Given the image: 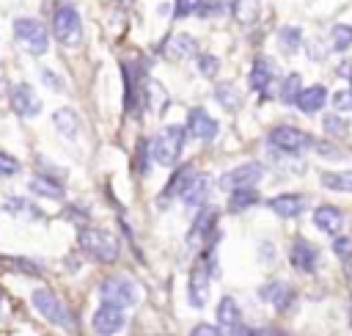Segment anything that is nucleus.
I'll return each instance as SVG.
<instances>
[{"label":"nucleus","mask_w":352,"mask_h":336,"mask_svg":"<svg viewBox=\"0 0 352 336\" xmlns=\"http://www.w3.org/2000/svg\"><path fill=\"white\" fill-rule=\"evenodd\" d=\"M6 212H11V215H30V218H38V209H36L33 204L22 201L19 196H11V198L6 201Z\"/></svg>","instance_id":"72a5a7b5"},{"label":"nucleus","mask_w":352,"mask_h":336,"mask_svg":"<svg viewBox=\"0 0 352 336\" xmlns=\"http://www.w3.org/2000/svg\"><path fill=\"white\" fill-rule=\"evenodd\" d=\"M305 52L311 61H324L330 55V44H324L322 39H311V41H305Z\"/></svg>","instance_id":"c9c22d12"},{"label":"nucleus","mask_w":352,"mask_h":336,"mask_svg":"<svg viewBox=\"0 0 352 336\" xmlns=\"http://www.w3.org/2000/svg\"><path fill=\"white\" fill-rule=\"evenodd\" d=\"M14 39H16V44H19L25 52H30V55H44V52L50 50V33H47V28H44L38 19H33V17H19V19H14Z\"/></svg>","instance_id":"39448f33"},{"label":"nucleus","mask_w":352,"mask_h":336,"mask_svg":"<svg viewBox=\"0 0 352 336\" xmlns=\"http://www.w3.org/2000/svg\"><path fill=\"white\" fill-rule=\"evenodd\" d=\"M231 11H234V17L239 19V22H253L256 19V14H258V6L253 3V0H234V6H231Z\"/></svg>","instance_id":"7c9ffc66"},{"label":"nucleus","mask_w":352,"mask_h":336,"mask_svg":"<svg viewBox=\"0 0 352 336\" xmlns=\"http://www.w3.org/2000/svg\"><path fill=\"white\" fill-rule=\"evenodd\" d=\"M300 85H302V77H300L297 72H292V74H289V77L283 80V88H280V99H283V102H292V105H294L297 94L302 91Z\"/></svg>","instance_id":"473e14b6"},{"label":"nucleus","mask_w":352,"mask_h":336,"mask_svg":"<svg viewBox=\"0 0 352 336\" xmlns=\"http://www.w3.org/2000/svg\"><path fill=\"white\" fill-rule=\"evenodd\" d=\"M267 303H272L275 308H286L289 306V300H292V289L283 284V281H272V284H267V286H261V292H258Z\"/></svg>","instance_id":"5701e85b"},{"label":"nucleus","mask_w":352,"mask_h":336,"mask_svg":"<svg viewBox=\"0 0 352 336\" xmlns=\"http://www.w3.org/2000/svg\"><path fill=\"white\" fill-rule=\"evenodd\" d=\"M267 140H270L275 149L286 151V154H300L302 149H308V146L314 143L308 132H302V129H297V127H289V124H280V127L270 129Z\"/></svg>","instance_id":"0eeeda50"},{"label":"nucleus","mask_w":352,"mask_h":336,"mask_svg":"<svg viewBox=\"0 0 352 336\" xmlns=\"http://www.w3.org/2000/svg\"><path fill=\"white\" fill-rule=\"evenodd\" d=\"M11 270H16V273H28V275H38L41 273V267L38 264H33L30 259H19V256H8V259H3Z\"/></svg>","instance_id":"f704fd0d"},{"label":"nucleus","mask_w":352,"mask_h":336,"mask_svg":"<svg viewBox=\"0 0 352 336\" xmlns=\"http://www.w3.org/2000/svg\"><path fill=\"white\" fill-rule=\"evenodd\" d=\"M201 3H204V0H173V17H176V19H184V17H190V14H198Z\"/></svg>","instance_id":"e433bc0d"},{"label":"nucleus","mask_w":352,"mask_h":336,"mask_svg":"<svg viewBox=\"0 0 352 336\" xmlns=\"http://www.w3.org/2000/svg\"><path fill=\"white\" fill-rule=\"evenodd\" d=\"M195 50H198V44H195V39L190 36V33H176V36H170L165 44H162V52H165V58H176V61H182V58H190V55H195Z\"/></svg>","instance_id":"f3484780"},{"label":"nucleus","mask_w":352,"mask_h":336,"mask_svg":"<svg viewBox=\"0 0 352 336\" xmlns=\"http://www.w3.org/2000/svg\"><path fill=\"white\" fill-rule=\"evenodd\" d=\"M195 69H198V74H204V77H214L217 69H220V61H217L214 55H209V52H198V55H195Z\"/></svg>","instance_id":"2f4dec72"},{"label":"nucleus","mask_w":352,"mask_h":336,"mask_svg":"<svg viewBox=\"0 0 352 336\" xmlns=\"http://www.w3.org/2000/svg\"><path fill=\"white\" fill-rule=\"evenodd\" d=\"M206 190H209V179H206L204 174H195V176L187 182V187L182 190V196H179V198L184 201V207L195 209V207H201V204H204Z\"/></svg>","instance_id":"6ab92c4d"},{"label":"nucleus","mask_w":352,"mask_h":336,"mask_svg":"<svg viewBox=\"0 0 352 336\" xmlns=\"http://www.w3.org/2000/svg\"><path fill=\"white\" fill-rule=\"evenodd\" d=\"M192 176H195L192 165H184V168H179V171H176V176L170 179V185L165 187V196H173V193H176V196H182V190L187 187V182H190Z\"/></svg>","instance_id":"c756f323"},{"label":"nucleus","mask_w":352,"mask_h":336,"mask_svg":"<svg viewBox=\"0 0 352 336\" xmlns=\"http://www.w3.org/2000/svg\"><path fill=\"white\" fill-rule=\"evenodd\" d=\"M217 330L220 336H245L242 311L234 297H220L217 303Z\"/></svg>","instance_id":"9d476101"},{"label":"nucleus","mask_w":352,"mask_h":336,"mask_svg":"<svg viewBox=\"0 0 352 336\" xmlns=\"http://www.w3.org/2000/svg\"><path fill=\"white\" fill-rule=\"evenodd\" d=\"M80 248L96 262H116L121 253L118 237L110 234L107 229H99V226H82L80 229Z\"/></svg>","instance_id":"f03ea898"},{"label":"nucleus","mask_w":352,"mask_h":336,"mask_svg":"<svg viewBox=\"0 0 352 336\" xmlns=\"http://www.w3.org/2000/svg\"><path fill=\"white\" fill-rule=\"evenodd\" d=\"M322 185H324L327 190L352 193V171H324V174H322Z\"/></svg>","instance_id":"a878e982"},{"label":"nucleus","mask_w":352,"mask_h":336,"mask_svg":"<svg viewBox=\"0 0 352 336\" xmlns=\"http://www.w3.org/2000/svg\"><path fill=\"white\" fill-rule=\"evenodd\" d=\"M99 297L102 303H110V306H118V308H129V306H138L143 292H140V284L129 275H110L99 284Z\"/></svg>","instance_id":"7ed1b4c3"},{"label":"nucleus","mask_w":352,"mask_h":336,"mask_svg":"<svg viewBox=\"0 0 352 336\" xmlns=\"http://www.w3.org/2000/svg\"><path fill=\"white\" fill-rule=\"evenodd\" d=\"M52 124L66 138H77V132H80V118H77V113L72 107H58L52 113Z\"/></svg>","instance_id":"4be33fe9"},{"label":"nucleus","mask_w":352,"mask_h":336,"mask_svg":"<svg viewBox=\"0 0 352 336\" xmlns=\"http://www.w3.org/2000/svg\"><path fill=\"white\" fill-rule=\"evenodd\" d=\"M314 223L324 234H338L341 226H344V212L338 207H333V204H322V207L314 209Z\"/></svg>","instance_id":"dca6fc26"},{"label":"nucleus","mask_w":352,"mask_h":336,"mask_svg":"<svg viewBox=\"0 0 352 336\" xmlns=\"http://www.w3.org/2000/svg\"><path fill=\"white\" fill-rule=\"evenodd\" d=\"M278 44H280V50H283L286 55L297 52V47L302 44V30H300L297 25H286V28H280V30H278Z\"/></svg>","instance_id":"bb28decb"},{"label":"nucleus","mask_w":352,"mask_h":336,"mask_svg":"<svg viewBox=\"0 0 352 336\" xmlns=\"http://www.w3.org/2000/svg\"><path fill=\"white\" fill-rule=\"evenodd\" d=\"M338 74H352V61H346L344 66H338Z\"/></svg>","instance_id":"a18cd8bd"},{"label":"nucleus","mask_w":352,"mask_h":336,"mask_svg":"<svg viewBox=\"0 0 352 336\" xmlns=\"http://www.w3.org/2000/svg\"><path fill=\"white\" fill-rule=\"evenodd\" d=\"M187 295H190V306L192 308H204L209 300V267L206 264H195L190 273V284H187Z\"/></svg>","instance_id":"ddd939ff"},{"label":"nucleus","mask_w":352,"mask_h":336,"mask_svg":"<svg viewBox=\"0 0 352 336\" xmlns=\"http://www.w3.org/2000/svg\"><path fill=\"white\" fill-rule=\"evenodd\" d=\"M316 151H319L322 157H341V151H338L333 143H324V140H319V143H316Z\"/></svg>","instance_id":"c03bdc74"},{"label":"nucleus","mask_w":352,"mask_h":336,"mask_svg":"<svg viewBox=\"0 0 352 336\" xmlns=\"http://www.w3.org/2000/svg\"><path fill=\"white\" fill-rule=\"evenodd\" d=\"M184 135H187V129L179 127V124H168V127H162V129L157 132V138L148 143V149H151V151H148L151 160H154L157 165H162V168L176 165L179 157H182V149H184Z\"/></svg>","instance_id":"f257e3e1"},{"label":"nucleus","mask_w":352,"mask_h":336,"mask_svg":"<svg viewBox=\"0 0 352 336\" xmlns=\"http://www.w3.org/2000/svg\"><path fill=\"white\" fill-rule=\"evenodd\" d=\"M52 36L63 47H80L82 41V22L72 3H58L52 14Z\"/></svg>","instance_id":"20e7f679"},{"label":"nucleus","mask_w":352,"mask_h":336,"mask_svg":"<svg viewBox=\"0 0 352 336\" xmlns=\"http://www.w3.org/2000/svg\"><path fill=\"white\" fill-rule=\"evenodd\" d=\"M190 336H220V330H217L214 325H209V322H198V325L190 330Z\"/></svg>","instance_id":"79ce46f5"},{"label":"nucleus","mask_w":352,"mask_h":336,"mask_svg":"<svg viewBox=\"0 0 352 336\" xmlns=\"http://www.w3.org/2000/svg\"><path fill=\"white\" fill-rule=\"evenodd\" d=\"M264 176V165L261 162H242L236 168H231L228 174L220 176V187L234 193V190H245V187H256Z\"/></svg>","instance_id":"6e6552de"},{"label":"nucleus","mask_w":352,"mask_h":336,"mask_svg":"<svg viewBox=\"0 0 352 336\" xmlns=\"http://www.w3.org/2000/svg\"><path fill=\"white\" fill-rule=\"evenodd\" d=\"M324 102H327V88L324 85H308V88H302L300 94H297V99H294V105L302 110V113H316V110H322L324 107Z\"/></svg>","instance_id":"a211bd4d"},{"label":"nucleus","mask_w":352,"mask_h":336,"mask_svg":"<svg viewBox=\"0 0 352 336\" xmlns=\"http://www.w3.org/2000/svg\"><path fill=\"white\" fill-rule=\"evenodd\" d=\"M258 201V193H256V187H245V190H234L231 196H228V209L231 212H242V209H248V207H253Z\"/></svg>","instance_id":"cd10ccee"},{"label":"nucleus","mask_w":352,"mask_h":336,"mask_svg":"<svg viewBox=\"0 0 352 336\" xmlns=\"http://www.w3.org/2000/svg\"><path fill=\"white\" fill-rule=\"evenodd\" d=\"M333 105H336L338 113H341V110H352V91H349V88L336 91V94H333Z\"/></svg>","instance_id":"ea45409f"},{"label":"nucleus","mask_w":352,"mask_h":336,"mask_svg":"<svg viewBox=\"0 0 352 336\" xmlns=\"http://www.w3.org/2000/svg\"><path fill=\"white\" fill-rule=\"evenodd\" d=\"M33 306H36V311H38L47 322H52V325H58V328H63V330H72V328H74V317H72L69 306H66L52 289H36V292H33Z\"/></svg>","instance_id":"423d86ee"},{"label":"nucleus","mask_w":352,"mask_h":336,"mask_svg":"<svg viewBox=\"0 0 352 336\" xmlns=\"http://www.w3.org/2000/svg\"><path fill=\"white\" fill-rule=\"evenodd\" d=\"M324 129L330 132V135H344L346 129H349V124H346V118H341V113H330V116H324Z\"/></svg>","instance_id":"4c0bfd02"},{"label":"nucleus","mask_w":352,"mask_h":336,"mask_svg":"<svg viewBox=\"0 0 352 336\" xmlns=\"http://www.w3.org/2000/svg\"><path fill=\"white\" fill-rule=\"evenodd\" d=\"M333 251H336L341 259H349V256H352V240H349V237H336Z\"/></svg>","instance_id":"a19ab883"},{"label":"nucleus","mask_w":352,"mask_h":336,"mask_svg":"<svg viewBox=\"0 0 352 336\" xmlns=\"http://www.w3.org/2000/svg\"><path fill=\"white\" fill-rule=\"evenodd\" d=\"M349 91H352V85H349Z\"/></svg>","instance_id":"8fccbe9b"},{"label":"nucleus","mask_w":352,"mask_h":336,"mask_svg":"<svg viewBox=\"0 0 352 336\" xmlns=\"http://www.w3.org/2000/svg\"><path fill=\"white\" fill-rule=\"evenodd\" d=\"M0 311H3V292H0Z\"/></svg>","instance_id":"09e8293b"},{"label":"nucleus","mask_w":352,"mask_h":336,"mask_svg":"<svg viewBox=\"0 0 352 336\" xmlns=\"http://www.w3.org/2000/svg\"><path fill=\"white\" fill-rule=\"evenodd\" d=\"M124 325H126L124 308L110 306V303H102V306L94 311V319H91V328H94L96 336H116Z\"/></svg>","instance_id":"1a4fd4ad"},{"label":"nucleus","mask_w":352,"mask_h":336,"mask_svg":"<svg viewBox=\"0 0 352 336\" xmlns=\"http://www.w3.org/2000/svg\"><path fill=\"white\" fill-rule=\"evenodd\" d=\"M41 80H47L52 91H60V88H63V80H60V77H55L50 69H41Z\"/></svg>","instance_id":"37998d69"},{"label":"nucleus","mask_w":352,"mask_h":336,"mask_svg":"<svg viewBox=\"0 0 352 336\" xmlns=\"http://www.w3.org/2000/svg\"><path fill=\"white\" fill-rule=\"evenodd\" d=\"M8 99H11L14 113L22 116V118H33V116H38V110H41V102H38L36 91L30 88V83H16V85L11 88V94H8Z\"/></svg>","instance_id":"9b49d317"},{"label":"nucleus","mask_w":352,"mask_h":336,"mask_svg":"<svg viewBox=\"0 0 352 336\" xmlns=\"http://www.w3.org/2000/svg\"><path fill=\"white\" fill-rule=\"evenodd\" d=\"M19 171V160L11 157L8 151H0V176H14Z\"/></svg>","instance_id":"58836bf2"},{"label":"nucleus","mask_w":352,"mask_h":336,"mask_svg":"<svg viewBox=\"0 0 352 336\" xmlns=\"http://www.w3.org/2000/svg\"><path fill=\"white\" fill-rule=\"evenodd\" d=\"M214 99H217L220 107H226V110H239V105H242V94H239L236 85H231V83H220V85L214 88Z\"/></svg>","instance_id":"393cba45"},{"label":"nucleus","mask_w":352,"mask_h":336,"mask_svg":"<svg viewBox=\"0 0 352 336\" xmlns=\"http://www.w3.org/2000/svg\"><path fill=\"white\" fill-rule=\"evenodd\" d=\"M195 140H212L217 135V121L204 110V107H192L187 116V127H184Z\"/></svg>","instance_id":"f8f14e48"},{"label":"nucleus","mask_w":352,"mask_h":336,"mask_svg":"<svg viewBox=\"0 0 352 336\" xmlns=\"http://www.w3.org/2000/svg\"><path fill=\"white\" fill-rule=\"evenodd\" d=\"M116 3H118V6H132L135 0H116Z\"/></svg>","instance_id":"de8ad7c7"},{"label":"nucleus","mask_w":352,"mask_h":336,"mask_svg":"<svg viewBox=\"0 0 352 336\" xmlns=\"http://www.w3.org/2000/svg\"><path fill=\"white\" fill-rule=\"evenodd\" d=\"M30 193L44 196V198H52V201H63V187H60V182H52V179L44 176V174L30 179Z\"/></svg>","instance_id":"b1692460"},{"label":"nucleus","mask_w":352,"mask_h":336,"mask_svg":"<svg viewBox=\"0 0 352 336\" xmlns=\"http://www.w3.org/2000/svg\"><path fill=\"white\" fill-rule=\"evenodd\" d=\"M245 336H275V333H270V330H250V333H245Z\"/></svg>","instance_id":"49530a36"},{"label":"nucleus","mask_w":352,"mask_h":336,"mask_svg":"<svg viewBox=\"0 0 352 336\" xmlns=\"http://www.w3.org/2000/svg\"><path fill=\"white\" fill-rule=\"evenodd\" d=\"M289 259H292V264H294L297 270H302V273H314V270H316V262H319V251H316V245H311L308 240L297 237V240L292 242V253H289Z\"/></svg>","instance_id":"4468645a"},{"label":"nucleus","mask_w":352,"mask_h":336,"mask_svg":"<svg viewBox=\"0 0 352 336\" xmlns=\"http://www.w3.org/2000/svg\"><path fill=\"white\" fill-rule=\"evenodd\" d=\"M272 61L270 58H256L253 61V69H250V88L253 91H267V85L272 83Z\"/></svg>","instance_id":"412c9836"},{"label":"nucleus","mask_w":352,"mask_h":336,"mask_svg":"<svg viewBox=\"0 0 352 336\" xmlns=\"http://www.w3.org/2000/svg\"><path fill=\"white\" fill-rule=\"evenodd\" d=\"M352 47V25H333L330 30V50H346Z\"/></svg>","instance_id":"c85d7f7f"},{"label":"nucleus","mask_w":352,"mask_h":336,"mask_svg":"<svg viewBox=\"0 0 352 336\" xmlns=\"http://www.w3.org/2000/svg\"><path fill=\"white\" fill-rule=\"evenodd\" d=\"M267 207H270L278 218H297V215L305 209V196H300V193H280V196L270 198Z\"/></svg>","instance_id":"2eb2a0df"},{"label":"nucleus","mask_w":352,"mask_h":336,"mask_svg":"<svg viewBox=\"0 0 352 336\" xmlns=\"http://www.w3.org/2000/svg\"><path fill=\"white\" fill-rule=\"evenodd\" d=\"M214 209H201L198 212V220L192 223V229H190V245H198L201 240H209L212 237V231H214Z\"/></svg>","instance_id":"aec40b11"}]
</instances>
